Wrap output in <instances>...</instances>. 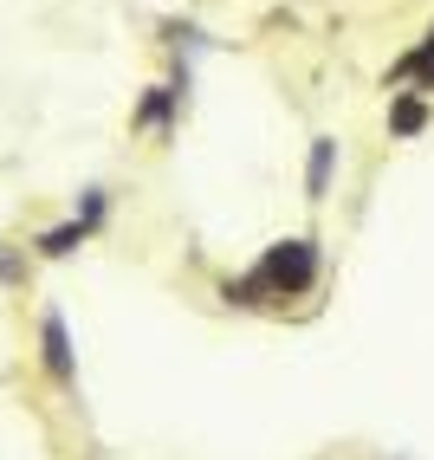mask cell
Wrapping results in <instances>:
<instances>
[{"label":"cell","mask_w":434,"mask_h":460,"mask_svg":"<svg viewBox=\"0 0 434 460\" xmlns=\"http://www.w3.org/2000/svg\"><path fill=\"white\" fill-rule=\"evenodd\" d=\"M84 240H91V227H84V221H66V227H52V234L40 240V253H46V260H66L72 247H84Z\"/></svg>","instance_id":"277c9868"},{"label":"cell","mask_w":434,"mask_h":460,"mask_svg":"<svg viewBox=\"0 0 434 460\" xmlns=\"http://www.w3.org/2000/svg\"><path fill=\"white\" fill-rule=\"evenodd\" d=\"M421 124H428V104H421V98H395V104H389V130H395V137H415Z\"/></svg>","instance_id":"5b68a950"},{"label":"cell","mask_w":434,"mask_h":460,"mask_svg":"<svg viewBox=\"0 0 434 460\" xmlns=\"http://www.w3.org/2000/svg\"><path fill=\"white\" fill-rule=\"evenodd\" d=\"M175 98H182V91H169V84H163V91H156V98H149V104H143V124H163V117L175 111Z\"/></svg>","instance_id":"8992f818"},{"label":"cell","mask_w":434,"mask_h":460,"mask_svg":"<svg viewBox=\"0 0 434 460\" xmlns=\"http://www.w3.org/2000/svg\"><path fill=\"white\" fill-rule=\"evenodd\" d=\"M40 357H46L52 383H72V376H78V370H72V337H66V318H58V312L40 318Z\"/></svg>","instance_id":"7a4b0ae2"},{"label":"cell","mask_w":434,"mask_h":460,"mask_svg":"<svg viewBox=\"0 0 434 460\" xmlns=\"http://www.w3.org/2000/svg\"><path fill=\"white\" fill-rule=\"evenodd\" d=\"M312 279H318V247H312V240H279V247L266 253V266L253 272V286L266 298H292V292H305Z\"/></svg>","instance_id":"6da1fadb"},{"label":"cell","mask_w":434,"mask_h":460,"mask_svg":"<svg viewBox=\"0 0 434 460\" xmlns=\"http://www.w3.org/2000/svg\"><path fill=\"white\" fill-rule=\"evenodd\" d=\"M331 163H337V143L318 137L312 143V163H305V195H312V201H324V189H331Z\"/></svg>","instance_id":"3957f363"},{"label":"cell","mask_w":434,"mask_h":460,"mask_svg":"<svg viewBox=\"0 0 434 460\" xmlns=\"http://www.w3.org/2000/svg\"><path fill=\"white\" fill-rule=\"evenodd\" d=\"M0 279H7V286H13V279H26V266H20L7 247H0Z\"/></svg>","instance_id":"52a82bcc"}]
</instances>
